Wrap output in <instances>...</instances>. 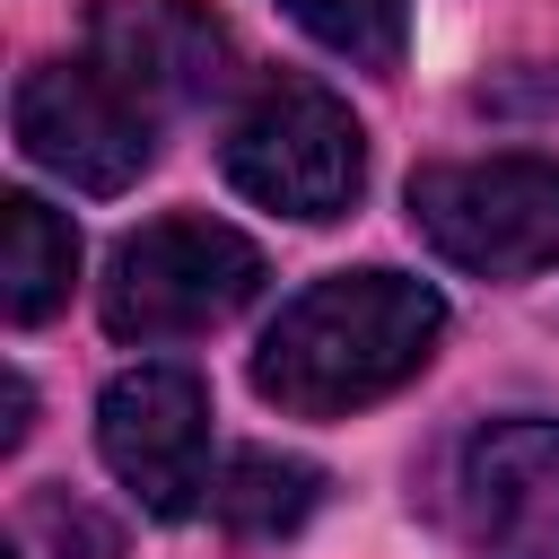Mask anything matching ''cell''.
Segmentation results:
<instances>
[{"label": "cell", "instance_id": "obj_1", "mask_svg": "<svg viewBox=\"0 0 559 559\" xmlns=\"http://www.w3.org/2000/svg\"><path fill=\"white\" fill-rule=\"evenodd\" d=\"M445 332V297L402 271H341L280 306V323L253 349V393L288 419H341L358 402H384L428 367Z\"/></svg>", "mask_w": 559, "mask_h": 559}, {"label": "cell", "instance_id": "obj_2", "mask_svg": "<svg viewBox=\"0 0 559 559\" xmlns=\"http://www.w3.org/2000/svg\"><path fill=\"white\" fill-rule=\"evenodd\" d=\"M227 183L280 218H341L367 183L358 114L314 79H262L253 105L227 122Z\"/></svg>", "mask_w": 559, "mask_h": 559}, {"label": "cell", "instance_id": "obj_3", "mask_svg": "<svg viewBox=\"0 0 559 559\" xmlns=\"http://www.w3.org/2000/svg\"><path fill=\"white\" fill-rule=\"evenodd\" d=\"M262 288V253L253 236L218 227V218H157L140 236L114 245L105 262V332L114 341H183L227 323L236 306H253Z\"/></svg>", "mask_w": 559, "mask_h": 559}, {"label": "cell", "instance_id": "obj_4", "mask_svg": "<svg viewBox=\"0 0 559 559\" xmlns=\"http://www.w3.org/2000/svg\"><path fill=\"white\" fill-rule=\"evenodd\" d=\"M411 227L480 280L559 262V157H463L411 175Z\"/></svg>", "mask_w": 559, "mask_h": 559}, {"label": "cell", "instance_id": "obj_5", "mask_svg": "<svg viewBox=\"0 0 559 559\" xmlns=\"http://www.w3.org/2000/svg\"><path fill=\"white\" fill-rule=\"evenodd\" d=\"M9 114H17V148L79 192H122L157 157V114L122 96L96 61H35Z\"/></svg>", "mask_w": 559, "mask_h": 559}, {"label": "cell", "instance_id": "obj_6", "mask_svg": "<svg viewBox=\"0 0 559 559\" xmlns=\"http://www.w3.org/2000/svg\"><path fill=\"white\" fill-rule=\"evenodd\" d=\"M96 445L148 515H192L210 489V393L192 367H131L96 402Z\"/></svg>", "mask_w": 559, "mask_h": 559}, {"label": "cell", "instance_id": "obj_7", "mask_svg": "<svg viewBox=\"0 0 559 559\" xmlns=\"http://www.w3.org/2000/svg\"><path fill=\"white\" fill-rule=\"evenodd\" d=\"M454 515L480 559H559V419H489L454 463Z\"/></svg>", "mask_w": 559, "mask_h": 559}, {"label": "cell", "instance_id": "obj_8", "mask_svg": "<svg viewBox=\"0 0 559 559\" xmlns=\"http://www.w3.org/2000/svg\"><path fill=\"white\" fill-rule=\"evenodd\" d=\"M87 61L122 96H140L148 114H175V105H201L236 79V35L201 0H96Z\"/></svg>", "mask_w": 559, "mask_h": 559}, {"label": "cell", "instance_id": "obj_9", "mask_svg": "<svg viewBox=\"0 0 559 559\" xmlns=\"http://www.w3.org/2000/svg\"><path fill=\"white\" fill-rule=\"evenodd\" d=\"M79 280V236L61 210H44L35 192L0 201V306L9 323H44Z\"/></svg>", "mask_w": 559, "mask_h": 559}, {"label": "cell", "instance_id": "obj_10", "mask_svg": "<svg viewBox=\"0 0 559 559\" xmlns=\"http://www.w3.org/2000/svg\"><path fill=\"white\" fill-rule=\"evenodd\" d=\"M314 498H323V472L314 463H297V454H236L218 480H210V507H218V524L227 533H245V542H271V533H297L306 515H314Z\"/></svg>", "mask_w": 559, "mask_h": 559}, {"label": "cell", "instance_id": "obj_11", "mask_svg": "<svg viewBox=\"0 0 559 559\" xmlns=\"http://www.w3.org/2000/svg\"><path fill=\"white\" fill-rule=\"evenodd\" d=\"M288 17H297L314 44H332V52L367 61V70H393V61H402V17H411V0H288Z\"/></svg>", "mask_w": 559, "mask_h": 559}, {"label": "cell", "instance_id": "obj_12", "mask_svg": "<svg viewBox=\"0 0 559 559\" xmlns=\"http://www.w3.org/2000/svg\"><path fill=\"white\" fill-rule=\"evenodd\" d=\"M35 524H44V533H61V542H79L87 559H114V533H105V524H96L87 507H61V498H35Z\"/></svg>", "mask_w": 559, "mask_h": 559}, {"label": "cell", "instance_id": "obj_13", "mask_svg": "<svg viewBox=\"0 0 559 559\" xmlns=\"http://www.w3.org/2000/svg\"><path fill=\"white\" fill-rule=\"evenodd\" d=\"M0 445H26V376H9V419H0Z\"/></svg>", "mask_w": 559, "mask_h": 559}, {"label": "cell", "instance_id": "obj_14", "mask_svg": "<svg viewBox=\"0 0 559 559\" xmlns=\"http://www.w3.org/2000/svg\"><path fill=\"white\" fill-rule=\"evenodd\" d=\"M9 559H17V550H9Z\"/></svg>", "mask_w": 559, "mask_h": 559}]
</instances>
